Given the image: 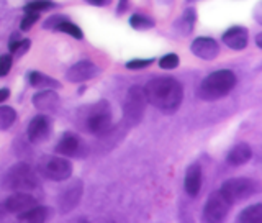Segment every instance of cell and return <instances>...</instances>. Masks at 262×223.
<instances>
[{"label":"cell","mask_w":262,"mask_h":223,"mask_svg":"<svg viewBox=\"0 0 262 223\" xmlns=\"http://www.w3.org/2000/svg\"><path fill=\"white\" fill-rule=\"evenodd\" d=\"M146 100L166 115H172L179 110L184 100V87L174 77H154L144 87Z\"/></svg>","instance_id":"1"},{"label":"cell","mask_w":262,"mask_h":223,"mask_svg":"<svg viewBox=\"0 0 262 223\" xmlns=\"http://www.w3.org/2000/svg\"><path fill=\"white\" fill-rule=\"evenodd\" d=\"M236 82L237 79L233 71L229 69L215 71L202 80V84L199 87V97L207 102L218 100V98H223L231 92Z\"/></svg>","instance_id":"2"},{"label":"cell","mask_w":262,"mask_h":223,"mask_svg":"<svg viewBox=\"0 0 262 223\" xmlns=\"http://www.w3.org/2000/svg\"><path fill=\"white\" fill-rule=\"evenodd\" d=\"M38 186L36 172L28 163H16L7 171L4 187L13 192H30Z\"/></svg>","instance_id":"3"},{"label":"cell","mask_w":262,"mask_h":223,"mask_svg":"<svg viewBox=\"0 0 262 223\" xmlns=\"http://www.w3.org/2000/svg\"><path fill=\"white\" fill-rule=\"evenodd\" d=\"M85 127L89 133L102 138L112 130V110L110 104L106 100H100L98 104L90 107L85 117Z\"/></svg>","instance_id":"4"},{"label":"cell","mask_w":262,"mask_h":223,"mask_svg":"<svg viewBox=\"0 0 262 223\" xmlns=\"http://www.w3.org/2000/svg\"><path fill=\"white\" fill-rule=\"evenodd\" d=\"M257 191H259L257 183H256V180H252V179H248V177L228 179L220 189L221 195H223L231 205L249 199V197H252Z\"/></svg>","instance_id":"5"},{"label":"cell","mask_w":262,"mask_h":223,"mask_svg":"<svg viewBox=\"0 0 262 223\" xmlns=\"http://www.w3.org/2000/svg\"><path fill=\"white\" fill-rule=\"evenodd\" d=\"M146 95L144 89L139 86H133L128 89V94L125 97V104H123V117L129 127L138 125L143 120L146 112Z\"/></svg>","instance_id":"6"},{"label":"cell","mask_w":262,"mask_h":223,"mask_svg":"<svg viewBox=\"0 0 262 223\" xmlns=\"http://www.w3.org/2000/svg\"><path fill=\"white\" fill-rule=\"evenodd\" d=\"M39 172L49 180L62 183L72 176V164L69 159L59 156H45L39 163Z\"/></svg>","instance_id":"7"},{"label":"cell","mask_w":262,"mask_h":223,"mask_svg":"<svg viewBox=\"0 0 262 223\" xmlns=\"http://www.w3.org/2000/svg\"><path fill=\"white\" fill-rule=\"evenodd\" d=\"M229 207H231V204H229L223 195H221L220 191L213 192L207 204H205L203 207V220L208 221V223H218V221H223L228 215L229 212Z\"/></svg>","instance_id":"8"},{"label":"cell","mask_w":262,"mask_h":223,"mask_svg":"<svg viewBox=\"0 0 262 223\" xmlns=\"http://www.w3.org/2000/svg\"><path fill=\"white\" fill-rule=\"evenodd\" d=\"M82 192H84V184L82 180H72V183L62 189V192L57 197V207L62 213H69L80 204Z\"/></svg>","instance_id":"9"},{"label":"cell","mask_w":262,"mask_h":223,"mask_svg":"<svg viewBox=\"0 0 262 223\" xmlns=\"http://www.w3.org/2000/svg\"><path fill=\"white\" fill-rule=\"evenodd\" d=\"M27 133H28V139L33 145H39L46 141L49 135H51V120L46 115H36L30 121Z\"/></svg>","instance_id":"10"},{"label":"cell","mask_w":262,"mask_h":223,"mask_svg":"<svg viewBox=\"0 0 262 223\" xmlns=\"http://www.w3.org/2000/svg\"><path fill=\"white\" fill-rule=\"evenodd\" d=\"M97 66L90 61H79L76 64H72L71 68L66 72V79L74 84H82V82H87L89 79H92L97 76Z\"/></svg>","instance_id":"11"},{"label":"cell","mask_w":262,"mask_h":223,"mask_svg":"<svg viewBox=\"0 0 262 223\" xmlns=\"http://www.w3.org/2000/svg\"><path fill=\"white\" fill-rule=\"evenodd\" d=\"M190 51L196 56L200 57V59H205V61H211L215 59L220 53V46L218 43L213 38H208V36H199L196 39L192 41L190 45Z\"/></svg>","instance_id":"12"},{"label":"cell","mask_w":262,"mask_h":223,"mask_svg":"<svg viewBox=\"0 0 262 223\" xmlns=\"http://www.w3.org/2000/svg\"><path fill=\"white\" fill-rule=\"evenodd\" d=\"M223 43L231 48V49H236V51H239V49H244L249 43V33L244 27H231L229 30H226L223 33Z\"/></svg>","instance_id":"13"},{"label":"cell","mask_w":262,"mask_h":223,"mask_svg":"<svg viewBox=\"0 0 262 223\" xmlns=\"http://www.w3.org/2000/svg\"><path fill=\"white\" fill-rule=\"evenodd\" d=\"M4 205H5L7 212L20 213L23 210H28L31 207H35V205H38V200L33 195H30L28 192H16L8 197Z\"/></svg>","instance_id":"14"},{"label":"cell","mask_w":262,"mask_h":223,"mask_svg":"<svg viewBox=\"0 0 262 223\" xmlns=\"http://www.w3.org/2000/svg\"><path fill=\"white\" fill-rule=\"evenodd\" d=\"M31 100L33 105L41 112H56L59 109V95L54 92V89H46L43 92H36Z\"/></svg>","instance_id":"15"},{"label":"cell","mask_w":262,"mask_h":223,"mask_svg":"<svg viewBox=\"0 0 262 223\" xmlns=\"http://www.w3.org/2000/svg\"><path fill=\"white\" fill-rule=\"evenodd\" d=\"M184 187L185 192L190 197H196L202 191V168L200 164H192L185 172L184 179Z\"/></svg>","instance_id":"16"},{"label":"cell","mask_w":262,"mask_h":223,"mask_svg":"<svg viewBox=\"0 0 262 223\" xmlns=\"http://www.w3.org/2000/svg\"><path fill=\"white\" fill-rule=\"evenodd\" d=\"M80 148H82L80 139L74 133H68L56 145V153L64 156V158H72V156H77L80 153Z\"/></svg>","instance_id":"17"},{"label":"cell","mask_w":262,"mask_h":223,"mask_svg":"<svg viewBox=\"0 0 262 223\" xmlns=\"http://www.w3.org/2000/svg\"><path fill=\"white\" fill-rule=\"evenodd\" d=\"M252 158V150L248 143H237L231 148V151L228 153V164L231 166H243V164L249 163Z\"/></svg>","instance_id":"18"},{"label":"cell","mask_w":262,"mask_h":223,"mask_svg":"<svg viewBox=\"0 0 262 223\" xmlns=\"http://www.w3.org/2000/svg\"><path fill=\"white\" fill-rule=\"evenodd\" d=\"M49 217V209L41 207V205H35L28 210H23L20 213H16V218L21 221H31V223H43Z\"/></svg>","instance_id":"19"},{"label":"cell","mask_w":262,"mask_h":223,"mask_svg":"<svg viewBox=\"0 0 262 223\" xmlns=\"http://www.w3.org/2000/svg\"><path fill=\"white\" fill-rule=\"evenodd\" d=\"M28 80L33 87L36 89H61V84L56 79L46 76V74L39 72V71H31L28 74Z\"/></svg>","instance_id":"20"},{"label":"cell","mask_w":262,"mask_h":223,"mask_svg":"<svg viewBox=\"0 0 262 223\" xmlns=\"http://www.w3.org/2000/svg\"><path fill=\"white\" fill-rule=\"evenodd\" d=\"M195 20H196L195 10H193V8H187V10L184 12V15L176 22V27L174 28L180 33V35L187 36V35H190V33H192Z\"/></svg>","instance_id":"21"},{"label":"cell","mask_w":262,"mask_h":223,"mask_svg":"<svg viewBox=\"0 0 262 223\" xmlns=\"http://www.w3.org/2000/svg\"><path fill=\"white\" fill-rule=\"evenodd\" d=\"M239 223H259L262 221V204L251 205V207L244 209L239 217H237Z\"/></svg>","instance_id":"22"},{"label":"cell","mask_w":262,"mask_h":223,"mask_svg":"<svg viewBox=\"0 0 262 223\" xmlns=\"http://www.w3.org/2000/svg\"><path fill=\"white\" fill-rule=\"evenodd\" d=\"M16 121V112L12 107H0V131H5Z\"/></svg>","instance_id":"23"},{"label":"cell","mask_w":262,"mask_h":223,"mask_svg":"<svg viewBox=\"0 0 262 223\" xmlns=\"http://www.w3.org/2000/svg\"><path fill=\"white\" fill-rule=\"evenodd\" d=\"M129 25H131V28H135V30H151L154 27V20L146 15L135 13L129 18Z\"/></svg>","instance_id":"24"},{"label":"cell","mask_w":262,"mask_h":223,"mask_svg":"<svg viewBox=\"0 0 262 223\" xmlns=\"http://www.w3.org/2000/svg\"><path fill=\"white\" fill-rule=\"evenodd\" d=\"M56 31H62V33H68V35L74 36L76 39H84V33H82V30L77 27L76 23L69 22L68 18H66L64 22H61L59 25H57Z\"/></svg>","instance_id":"25"},{"label":"cell","mask_w":262,"mask_h":223,"mask_svg":"<svg viewBox=\"0 0 262 223\" xmlns=\"http://www.w3.org/2000/svg\"><path fill=\"white\" fill-rule=\"evenodd\" d=\"M53 7H54V4L51 2V0H33V2H27V5L23 7V10L41 13L45 10H51Z\"/></svg>","instance_id":"26"},{"label":"cell","mask_w":262,"mask_h":223,"mask_svg":"<svg viewBox=\"0 0 262 223\" xmlns=\"http://www.w3.org/2000/svg\"><path fill=\"white\" fill-rule=\"evenodd\" d=\"M179 63H180L179 56L174 54V53L162 56L161 59H159V66H161L162 69H176L177 66H179Z\"/></svg>","instance_id":"27"},{"label":"cell","mask_w":262,"mask_h":223,"mask_svg":"<svg viewBox=\"0 0 262 223\" xmlns=\"http://www.w3.org/2000/svg\"><path fill=\"white\" fill-rule=\"evenodd\" d=\"M38 20H39V13H36V12H25V16H23V20H21V23H20V27H21L23 31H27V30H30Z\"/></svg>","instance_id":"28"},{"label":"cell","mask_w":262,"mask_h":223,"mask_svg":"<svg viewBox=\"0 0 262 223\" xmlns=\"http://www.w3.org/2000/svg\"><path fill=\"white\" fill-rule=\"evenodd\" d=\"M68 16H64V15H53V16H49V18L43 23V28L45 30H54L57 28V25H59L61 22H64Z\"/></svg>","instance_id":"29"},{"label":"cell","mask_w":262,"mask_h":223,"mask_svg":"<svg viewBox=\"0 0 262 223\" xmlns=\"http://www.w3.org/2000/svg\"><path fill=\"white\" fill-rule=\"evenodd\" d=\"M154 63V59H131L126 63L128 69H144L147 66H151Z\"/></svg>","instance_id":"30"},{"label":"cell","mask_w":262,"mask_h":223,"mask_svg":"<svg viewBox=\"0 0 262 223\" xmlns=\"http://www.w3.org/2000/svg\"><path fill=\"white\" fill-rule=\"evenodd\" d=\"M12 69V56H2L0 57V77L7 76Z\"/></svg>","instance_id":"31"},{"label":"cell","mask_w":262,"mask_h":223,"mask_svg":"<svg viewBox=\"0 0 262 223\" xmlns=\"http://www.w3.org/2000/svg\"><path fill=\"white\" fill-rule=\"evenodd\" d=\"M30 46H31V41L28 38H23V41H21L18 46H16V49H15L12 54H15V57H20V56H23L25 53L28 51Z\"/></svg>","instance_id":"32"},{"label":"cell","mask_w":262,"mask_h":223,"mask_svg":"<svg viewBox=\"0 0 262 223\" xmlns=\"http://www.w3.org/2000/svg\"><path fill=\"white\" fill-rule=\"evenodd\" d=\"M23 41V38L18 35V33H13V35L10 36V41H8V49H10V53H13L16 46H18L20 43Z\"/></svg>","instance_id":"33"},{"label":"cell","mask_w":262,"mask_h":223,"mask_svg":"<svg viewBox=\"0 0 262 223\" xmlns=\"http://www.w3.org/2000/svg\"><path fill=\"white\" fill-rule=\"evenodd\" d=\"M128 5H129L128 0H120V4L117 7V15H123V13H125L128 10Z\"/></svg>","instance_id":"34"},{"label":"cell","mask_w":262,"mask_h":223,"mask_svg":"<svg viewBox=\"0 0 262 223\" xmlns=\"http://www.w3.org/2000/svg\"><path fill=\"white\" fill-rule=\"evenodd\" d=\"M89 5H95V7H105V5H110L112 0H85Z\"/></svg>","instance_id":"35"},{"label":"cell","mask_w":262,"mask_h":223,"mask_svg":"<svg viewBox=\"0 0 262 223\" xmlns=\"http://www.w3.org/2000/svg\"><path fill=\"white\" fill-rule=\"evenodd\" d=\"M8 97H10V90H8V89H0V104L5 102Z\"/></svg>","instance_id":"36"},{"label":"cell","mask_w":262,"mask_h":223,"mask_svg":"<svg viewBox=\"0 0 262 223\" xmlns=\"http://www.w3.org/2000/svg\"><path fill=\"white\" fill-rule=\"evenodd\" d=\"M5 213H7V209H5V205L2 204V205H0V218H4Z\"/></svg>","instance_id":"37"},{"label":"cell","mask_w":262,"mask_h":223,"mask_svg":"<svg viewBox=\"0 0 262 223\" xmlns=\"http://www.w3.org/2000/svg\"><path fill=\"white\" fill-rule=\"evenodd\" d=\"M256 43H257L259 48H262V33H259V35L256 36Z\"/></svg>","instance_id":"38"},{"label":"cell","mask_w":262,"mask_h":223,"mask_svg":"<svg viewBox=\"0 0 262 223\" xmlns=\"http://www.w3.org/2000/svg\"><path fill=\"white\" fill-rule=\"evenodd\" d=\"M28 2H33V0H28Z\"/></svg>","instance_id":"39"}]
</instances>
